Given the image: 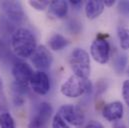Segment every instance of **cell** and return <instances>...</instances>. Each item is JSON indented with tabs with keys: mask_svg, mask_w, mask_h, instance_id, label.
Returning a JSON list of instances; mask_svg holds the SVG:
<instances>
[{
	"mask_svg": "<svg viewBox=\"0 0 129 128\" xmlns=\"http://www.w3.org/2000/svg\"><path fill=\"white\" fill-rule=\"evenodd\" d=\"M11 48L13 52L21 57H31L37 48L36 38L32 32L27 28H17L11 34Z\"/></svg>",
	"mask_w": 129,
	"mask_h": 128,
	"instance_id": "obj_1",
	"label": "cell"
},
{
	"mask_svg": "<svg viewBox=\"0 0 129 128\" xmlns=\"http://www.w3.org/2000/svg\"><path fill=\"white\" fill-rule=\"evenodd\" d=\"M92 89V84L89 79L82 78L75 74L68 77V79L62 83L60 91L68 98H77L84 93L90 92Z\"/></svg>",
	"mask_w": 129,
	"mask_h": 128,
	"instance_id": "obj_2",
	"label": "cell"
},
{
	"mask_svg": "<svg viewBox=\"0 0 129 128\" xmlns=\"http://www.w3.org/2000/svg\"><path fill=\"white\" fill-rule=\"evenodd\" d=\"M70 66L74 74L82 78L88 79L91 71L90 57L89 54L81 48H76L71 52L70 55Z\"/></svg>",
	"mask_w": 129,
	"mask_h": 128,
	"instance_id": "obj_3",
	"label": "cell"
},
{
	"mask_svg": "<svg viewBox=\"0 0 129 128\" xmlns=\"http://www.w3.org/2000/svg\"><path fill=\"white\" fill-rule=\"evenodd\" d=\"M90 55L99 64H105L110 58V44L104 35L99 34L91 43Z\"/></svg>",
	"mask_w": 129,
	"mask_h": 128,
	"instance_id": "obj_4",
	"label": "cell"
},
{
	"mask_svg": "<svg viewBox=\"0 0 129 128\" xmlns=\"http://www.w3.org/2000/svg\"><path fill=\"white\" fill-rule=\"evenodd\" d=\"M58 114L64 119L68 124L74 125V126H80L83 124L85 116L81 108H79L76 105L72 104H66L62 105L59 108Z\"/></svg>",
	"mask_w": 129,
	"mask_h": 128,
	"instance_id": "obj_5",
	"label": "cell"
},
{
	"mask_svg": "<svg viewBox=\"0 0 129 128\" xmlns=\"http://www.w3.org/2000/svg\"><path fill=\"white\" fill-rule=\"evenodd\" d=\"M2 10L5 14L7 22L12 24L21 23L25 17L23 8L18 1H4L1 3Z\"/></svg>",
	"mask_w": 129,
	"mask_h": 128,
	"instance_id": "obj_6",
	"label": "cell"
},
{
	"mask_svg": "<svg viewBox=\"0 0 129 128\" xmlns=\"http://www.w3.org/2000/svg\"><path fill=\"white\" fill-rule=\"evenodd\" d=\"M31 61L34 67L38 69V71H44L51 67L53 57L46 46L39 45L31 56Z\"/></svg>",
	"mask_w": 129,
	"mask_h": 128,
	"instance_id": "obj_7",
	"label": "cell"
},
{
	"mask_svg": "<svg viewBox=\"0 0 129 128\" xmlns=\"http://www.w3.org/2000/svg\"><path fill=\"white\" fill-rule=\"evenodd\" d=\"M53 113L52 106L47 102L39 104L36 114L33 116L28 124V128H46V125Z\"/></svg>",
	"mask_w": 129,
	"mask_h": 128,
	"instance_id": "obj_8",
	"label": "cell"
},
{
	"mask_svg": "<svg viewBox=\"0 0 129 128\" xmlns=\"http://www.w3.org/2000/svg\"><path fill=\"white\" fill-rule=\"evenodd\" d=\"M33 74L32 68L26 62L18 61L12 66V75L15 79V83L18 85L28 87Z\"/></svg>",
	"mask_w": 129,
	"mask_h": 128,
	"instance_id": "obj_9",
	"label": "cell"
},
{
	"mask_svg": "<svg viewBox=\"0 0 129 128\" xmlns=\"http://www.w3.org/2000/svg\"><path fill=\"white\" fill-rule=\"evenodd\" d=\"M31 89L38 95H45L50 90V79L44 71L34 72L29 83Z\"/></svg>",
	"mask_w": 129,
	"mask_h": 128,
	"instance_id": "obj_10",
	"label": "cell"
},
{
	"mask_svg": "<svg viewBox=\"0 0 129 128\" xmlns=\"http://www.w3.org/2000/svg\"><path fill=\"white\" fill-rule=\"evenodd\" d=\"M124 113L123 104L119 101L110 102L108 104H105L102 109V115L103 117L111 122H116L122 119Z\"/></svg>",
	"mask_w": 129,
	"mask_h": 128,
	"instance_id": "obj_11",
	"label": "cell"
},
{
	"mask_svg": "<svg viewBox=\"0 0 129 128\" xmlns=\"http://www.w3.org/2000/svg\"><path fill=\"white\" fill-rule=\"evenodd\" d=\"M104 2L101 0H91L85 4V14L89 19H95L99 17L104 11Z\"/></svg>",
	"mask_w": 129,
	"mask_h": 128,
	"instance_id": "obj_12",
	"label": "cell"
},
{
	"mask_svg": "<svg viewBox=\"0 0 129 128\" xmlns=\"http://www.w3.org/2000/svg\"><path fill=\"white\" fill-rule=\"evenodd\" d=\"M49 12L56 18H64L68 14L69 10V5L66 1L63 0H54L51 1L49 4Z\"/></svg>",
	"mask_w": 129,
	"mask_h": 128,
	"instance_id": "obj_13",
	"label": "cell"
},
{
	"mask_svg": "<svg viewBox=\"0 0 129 128\" xmlns=\"http://www.w3.org/2000/svg\"><path fill=\"white\" fill-rule=\"evenodd\" d=\"M48 43H49V47L51 50L60 51V50L64 49L65 47H67L69 42L63 35H61L59 33H55L49 38Z\"/></svg>",
	"mask_w": 129,
	"mask_h": 128,
	"instance_id": "obj_14",
	"label": "cell"
},
{
	"mask_svg": "<svg viewBox=\"0 0 129 128\" xmlns=\"http://www.w3.org/2000/svg\"><path fill=\"white\" fill-rule=\"evenodd\" d=\"M0 128H16L15 120L9 112L0 113Z\"/></svg>",
	"mask_w": 129,
	"mask_h": 128,
	"instance_id": "obj_15",
	"label": "cell"
},
{
	"mask_svg": "<svg viewBox=\"0 0 129 128\" xmlns=\"http://www.w3.org/2000/svg\"><path fill=\"white\" fill-rule=\"evenodd\" d=\"M118 38L120 47L124 50L129 49V28L121 27L118 29Z\"/></svg>",
	"mask_w": 129,
	"mask_h": 128,
	"instance_id": "obj_16",
	"label": "cell"
},
{
	"mask_svg": "<svg viewBox=\"0 0 129 128\" xmlns=\"http://www.w3.org/2000/svg\"><path fill=\"white\" fill-rule=\"evenodd\" d=\"M127 65V56L125 54H118L114 58V69L117 73H122Z\"/></svg>",
	"mask_w": 129,
	"mask_h": 128,
	"instance_id": "obj_17",
	"label": "cell"
},
{
	"mask_svg": "<svg viewBox=\"0 0 129 128\" xmlns=\"http://www.w3.org/2000/svg\"><path fill=\"white\" fill-rule=\"evenodd\" d=\"M51 127L52 128H70L68 125V123L65 121L64 119L57 113L53 116L52 119V123H51Z\"/></svg>",
	"mask_w": 129,
	"mask_h": 128,
	"instance_id": "obj_18",
	"label": "cell"
},
{
	"mask_svg": "<svg viewBox=\"0 0 129 128\" xmlns=\"http://www.w3.org/2000/svg\"><path fill=\"white\" fill-rule=\"evenodd\" d=\"M50 2L47 0L44 1H39V0H35V1H29V5L33 7L34 9L38 10V11H43L45 10L47 7H49Z\"/></svg>",
	"mask_w": 129,
	"mask_h": 128,
	"instance_id": "obj_19",
	"label": "cell"
},
{
	"mask_svg": "<svg viewBox=\"0 0 129 128\" xmlns=\"http://www.w3.org/2000/svg\"><path fill=\"white\" fill-rule=\"evenodd\" d=\"M118 11L123 16L129 18V1H120L118 3Z\"/></svg>",
	"mask_w": 129,
	"mask_h": 128,
	"instance_id": "obj_20",
	"label": "cell"
},
{
	"mask_svg": "<svg viewBox=\"0 0 129 128\" xmlns=\"http://www.w3.org/2000/svg\"><path fill=\"white\" fill-rule=\"evenodd\" d=\"M122 96H123V99H124L125 103L127 104V106L129 107V80H125L123 82V85H122Z\"/></svg>",
	"mask_w": 129,
	"mask_h": 128,
	"instance_id": "obj_21",
	"label": "cell"
},
{
	"mask_svg": "<svg viewBox=\"0 0 129 128\" xmlns=\"http://www.w3.org/2000/svg\"><path fill=\"white\" fill-rule=\"evenodd\" d=\"M6 105H7V102H6L5 94H4V91H3V82H2V79L0 77V109L1 110L5 109Z\"/></svg>",
	"mask_w": 129,
	"mask_h": 128,
	"instance_id": "obj_22",
	"label": "cell"
},
{
	"mask_svg": "<svg viewBox=\"0 0 129 128\" xmlns=\"http://www.w3.org/2000/svg\"><path fill=\"white\" fill-rule=\"evenodd\" d=\"M85 128H104V127H103V125H102L100 122L92 120V121H90V122L85 126Z\"/></svg>",
	"mask_w": 129,
	"mask_h": 128,
	"instance_id": "obj_23",
	"label": "cell"
},
{
	"mask_svg": "<svg viewBox=\"0 0 129 128\" xmlns=\"http://www.w3.org/2000/svg\"><path fill=\"white\" fill-rule=\"evenodd\" d=\"M113 128H127V126L121 121H116L113 125Z\"/></svg>",
	"mask_w": 129,
	"mask_h": 128,
	"instance_id": "obj_24",
	"label": "cell"
},
{
	"mask_svg": "<svg viewBox=\"0 0 129 128\" xmlns=\"http://www.w3.org/2000/svg\"><path fill=\"white\" fill-rule=\"evenodd\" d=\"M70 4L74 7H78V6H81L82 5V1L80 0H71L70 1Z\"/></svg>",
	"mask_w": 129,
	"mask_h": 128,
	"instance_id": "obj_25",
	"label": "cell"
},
{
	"mask_svg": "<svg viewBox=\"0 0 129 128\" xmlns=\"http://www.w3.org/2000/svg\"><path fill=\"white\" fill-rule=\"evenodd\" d=\"M103 2H104V5L107 6V7H111V6H113L115 4V1L114 0H105Z\"/></svg>",
	"mask_w": 129,
	"mask_h": 128,
	"instance_id": "obj_26",
	"label": "cell"
},
{
	"mask_svg": "<svg viewBox=\"0 0 129 128\" xmlns=\"http://www.w3.org/2000/svg\"><path fill=\"white\" fill-rule=\"evenodd\" d=\"M127 74H128V76H129V67H128V69H127Z\"/></svg>",
	"mask_w": 129,
	"mask_h": 128,
	"instance_id": "obj_27",
	"label": "cell"
}]
</instances>
